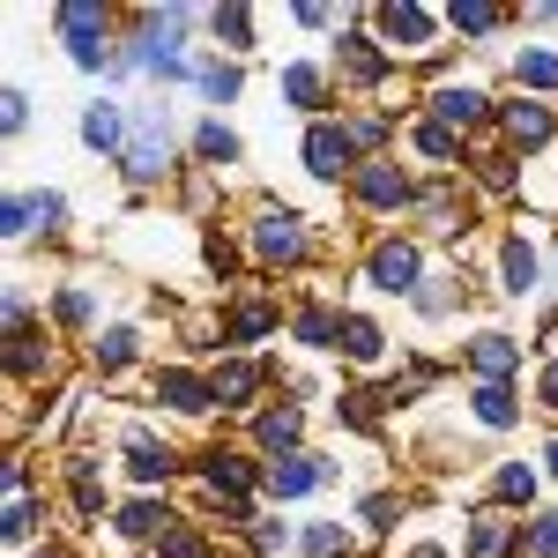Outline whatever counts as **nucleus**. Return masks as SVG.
<instances>
[{"instance_id": "obj_1", "label": "nucleus", "mask_w": 558, "mask_h": 558, "mask_svg": "<svg viewBox=\"0 0 558 558\" xmlns=\"http://www.w3.org/2000/svg\"><path fill=\"white\" fill-rule=\"evenodd\" d=\"M60 31L75 38V60H83V68H105V45H97L105 8H97V0H68V8H60Z\"/></svg>"}, {"instance_id": "obj_2", "label": "nucleus", "mask_w": 558, "mask_h": 558, "mask_svg": "<svg viewBox=\"0 0 558 558\" xmlns=\"http://www.w3.org/2000/svg\"><path fill=\"white\" fill-rule=\"evenodd\" d=\"M305 165H313V172H320V179H336V172H343V165H350V134H343V128H328V120H320V128L305 134Z\"/></svg>"}, {"instance_id": "obj_3", "label": "nucleus", "mask_w": 558, "mask_h": 558, "mask_svg": "<svg viewBox=\"0 0 558 558\" xmlns=\"http://www.w3.org/2000/svg\"><path fill=\"white\" fill-rule=\"evenodd\" d=\"M328 476V462H305V454H283V462H268V492L276 499H299V492H313Z\"/></svg>"}, {"instance_id": "obj_4", "label": "nucleus", "mask_w": 558, "mask_h": 558, "mask_svg": "<svg viewBox=\"0 0 558 558\" xmlns=\"http://www.w3.org/2000/svg\"><path fill=\"white\" fill-rule=\"evenodd\" d=\"M373 283H380V291H410V283H417V254H410V246H380V254H373Z\"/></svg>"}, {"instance_id": "obj_5", "label": "nucleus", "mask_w": 558, "mask_h": 558, "mask_svg": "<svg viewBox=\"0 0 558 558\" xmlns=\"http://www.w3.org/2000/svg\"><path fill=\"white\" fill-rule=\"evenodd\" d=\"M357 194H365L373 209H395L410 186H402V172H395V165H365V172H357Z\"/></svg>"}, {"instance_id": "obj_6", "label": "nucleus", "mask_w": 558, "mask_h": 558, "mask_svg": "<svg viewBox=\"0 0 558 558\" xmlns=\"http://www.w3.org/2000/svg\"><path fill=\"white\" fill-rule=\"evenodd\" d=\"M254 246H260V260H291L299 254V216H268L254 231Z\"/></svg>"}, {"instance_id": "obj_7", "label": "nucleus", "mask_w": 558, "mask_h": 558, "mask_svg": "<svg viewBox=\"0 0 558 558\" xmlns=\"http://www.w3.org/2000/svg\"><path fill=\"white\" fill-rule=\"evenodd\" d=\"M157 395H165L172 410H209V402H216V387H202L194 373H165V380H157Z\"/></svg>"}, {"instance_id": "obj_8", "label": "nucleus", "mask_w": 558, "mask_h": 558, "mask_svg": "<svg viewBox=\"0 0 558 558\" xmlns=\"http://www.w3.org/2000/svg\"><path fill=\"white\" fill-rule=\"evenodd\" d=\"M507 134H514L521 149H536V142L551 134V112H544V105H507Z\"/></svg>"}, {"instance_id": "obj_9", "label": "nucleus", "mask_w": 558, "mask_h": 558, "mask_svg": "<svg viewBox=\"0 0 558 558\" xmlns=\"http://www.w3.org/2000/svg\"><path fill=\"white\" fill-rule=\"evenodd\" d=\"M380 23H387V38H410V45L432 38V15H425V8H402V0H395V8H380Z\"/></svg>"}, {"instance_id": "obj_10", "label": "nucleus", "mask_w": 558, "mask_h": 558, "mask_svg": "<svg viewBox=\"0 0 558 558\" xmlns=\"http://www.w3.org/2000/svg\"><path fill=\"white\" fill-rule=\"evenodd\" d=\"M507 536H514V521H507V514H484L470 529V558H499V551H507Z\"/></svg>"}, {"instance_id": "obj_11", "label": "nucleus", "mask_w": 558, "mask_h": 558, "mask_svg": "<svg viewBox=\"0 0 558 558\" xmlns=\"http://www.w3.org/2000/svg\"><path fill=\"white\" fill-rule=\"evenodd\" d=\"M476 373H484V380H507V373H514V343H507V336H476Z\"/></svg>"}, {"instance_id": "obj_12", "label": "nucleus", "mask_w": 558, "mask_h": 558, "mask_svg": "<svg viewBox=\"0 0 558 558\" xmlns=\"http://www.w3.org/2000/svg\"><path fill=\"white\" fill-rule=\"evenodd\" d=\"M165 149H172V142L149 128V134H142V142L128 149V172H134V179H157V172H165Z\"/></svg>"}, {"instance_id": "obj_13", "label": "nucleus", "mask_w": 558, "mask_h": 558, "mask_svg": "<svg viewBox=\"0 0 558 558\" xmlns=\"http://www.w3.org/2000/svg\"><path fill=\"white\" fill-rule=\"evenodd\" d=\"M254 387H260L254 365H223V373H216V402H223V410H239V402H246Z\"/></svg>"}, {"instance_id": "obj_14", "label": "nucleus", "mask_w": 558, "mask_h": 558, "mask_svg": "<svg viewBox=\"0 0 558 558\" xmlns=\"http://www.w3.org/2000/svg\"><path fill=\"white\" fill-rule=\"evenodd\" d=\"M299 425H305V417H299V410H291V402H283V410H268V417H260V447H276V454H283V447H291V439H299Z\"/></svg>"}, {"instance_id": "obj_15", "label": "nucleus", "mask_w": 558, "mask_h": 558, "mask_svg": "<svg viewBox=\"0 0 558 558\" xmlns=\"http://www.w3.org/2000/svg\"><path fill=\"white\" fill-rule=\"evenodd\" d=\"M128 470L142 476V484H157V476H172V454H165L157 439H134V447H128Z\"/></svg>"}, {"instance_id": "obj_16", "label": "nucleus", "mask_w": 558, "mask_h": 558, "mask_svg": "<svg viewBox=\"0 0 558 558\" xmlns=\"http://www.w3.org/2000/svg\"><path fill=\"white\" fill-rule=\"evenodd\" d=\"M476 417H484V425H514L521 410H514V395H507L499 380H484L476 387Z\"/></svg>"}, {"instance_id": "obj_17", "label": "nucleus", "mask_w": 558, "mask_h": 558, "mask_svg": "<svg viewBox=\"0 0 558 558\" xmlns=\"http://www.w3.org/2000/svg\"><path fill=\"white\" fill-rule=\"evenodd\" d=\"M439 120L470 128V120H484V97H476V89H439Z\"/></svg>"}, {"instance_id": "obj_18", "label": "nucleus", "mask_w": 558, "mask_h": 558, "mask_svg": "<svg viewBox=\"0 0 558 558\" xmlns=\"http://www.w3.org/2000/svg\"><path fill=\"white\" fill-rule=\"evenodd\" d=\"M209 484H216V492H246V484H254V470H246L239 454H209Z\"/></svg>"}, {"instance_id": "obj_19", "label": "nucleus", "mask_w": 558, "mask_h": 558, "mask_svg": "<svg viewBox=\"0 0 558 558\" xmlns=\"http://www.w3.org/2000/svg\"><path fill=\"white\" fill-rule=\"evenodd\" d=\"M447 15H454V31H492V23H499V8H492V0H454Z\"/></svg>"}, {"instance_id": "obj_20", "label": "nucleus", "mask_w": 558, "mask_h": 558, "mask_svg": "<svg viewBox=\"0 0 558 558\" xmlns=\"http://www.w3.org/2000/svg\"><path fill=\"white\" fill-rule=\"evenodd\" d=\"M83 134L97 142V149H120V112H112V105H97V112L83 120Z\"/></svg>"}, {"instance_id": "obj_21", "label": "nucleus", "mask_w": 558, "mask_h": 558, "mask_svg": "<svg viewBox=\"0 0 558 558\" xmlns=\"http://www.w3.org/2000/svg\"><path fill=\"white\" fill-rule=\"evenodd\" d=\"M343 350L350 357H380V328L373 320H343Z\"/></svg>"}, {"instance_id": "obj_22", "label": "nucleus", "mask_w": 558, "mask_h": 558, "mask_svg": "<svg viewBox=\"0 0 558 558\" xmlns=\"http://www.w3.org/2000/svg\"><path fill=\"white\" fill-rule=\"evenodd\" d=\"M521 83H529V89H551L558 83V52H529V60H521Z\"/></svg>"}, {"instance_id": "obj_23", "label": "nucleus", "mask_w": 558, "mask_h": 558, "mask_svg": "<svg viewBox=\"0 0 558 558\" xmlns=\"http://www.w3.org/2000/svg\"><path fill=\"white\" fill-rule=\"evenodd\" d=\"M536 283V254L529 246H507V291H529Z\"/></svg>"}, {"instance_id": "obj_24", "label": "nucleus", "mask_w": 558, "mask_h": 558, "mask_svg": "<svg viewBox=\"0 0 558 558\" xmlns=\"http://www.w3.org/2000/svg\"><path fill=\"white\" fill-rule=\"evenodd\" d=\"M268 320H276L268 305H239V320H231V336H239V343H254V336H268Z\"/></svg>"}, {"instance_id": "obj_25", "label": "nucleus", "mask_w": 558, "mask_h": 558, "mask_svg": "<svg viewBox=\"0 0 558 558\" xmlns=\"http://www.w3.org/2000/svg\"><path fill=\"white\" fill-rule=\"evenodd\" d=\"M521 551H529V558H558V514H544V521H536Z\"/></svg>"}, {"instance_id": "obj_26", "label": "nucleus", "mask_w": 558, "mask_h": 558, "mask_svg": "<svg viewBox=\"0 0 558 558\" xmlns=\"http://www.w3.org/2000/svg\"><path fill=\"white\" fill-rule=\"evenodd\" d=\"M128 357H134V336H128V328H112V336L97 343V365H105V373H112V365H128Z\"/></svg>"}, {"instance_id": "obj_27", "label": "nucleus", "mask_w": 558, "mask_h": 558, "mask_svg": "<svg viewBox=\"0 0 558 558\" xmlns=\"http://www.w3.org/2000/svg\"><path fill=\"white\" fill-rule=\"evenodd\" d=\"M165 558H209V544L194 529H165Z\"/></svg>"}, {"instance_id": "obj_28", "label": "nucleus", "mask_w": 558, "mask_h": 558, "mask_svg": "<svg viewBox=\"0 0 558 558\" xmlns=\"http://www.w3.org/2000/svg\"><path fill=\"white\" fill-rule=\"evenodd\" d=\"M202 157H209V165H231V157H239V142H231L223 128H202Z\"/></svg>"}, {"instance_id": "obj_29", "label": "nucleus", "mask_w": 558, "mask_h": 558, "mask_svg": "<svg viewBox=\"0 0 558 558\" xmlns=\"http://www.w3.org/2000/svg\"><path fill=\"white\" fill-rule=\"evenodd\" d=\"M299 336H305V343H336V320L313 305V313H299Z\"/></svg>"}, {"instance_id": "obj_30", "label": "nucleus", "mask_w": 558, "mask_h": 558, "mask_svg": "<svg viewBox=\"0 0 558 558\" xmlns=\"http://www.w3.org/2000/svg\"><path fill=\"white\" fill-rule=\"evenodd\" d=\"M305 551H313V558H336V551H343V529H336V521H320V529L305 536Z\"/></svg>"}, {"instance_id": "obj_31", "label": "nucleus", "mask_w": 558, "mask_h": 558, "mask_svg": "<svg viewBox=\"0 0 558 558\" xmlns=\"http://www.w3.org/2000/svg\"><path fill=\"white\" fill-rule=\"evenodd\" d=\"M31 529H38V507H31V499H8V536H15V544H23V536H31Z\"/></svg>"}, {"instance_id": "obj_32", "label": "nucleus", "mask_w": 558, "mask_h": 558, "mask_svg": "<svg viewBox=\"0 0 558 558\" xmlns=\"http://www.w3.org/2000/svg\"><path fill=\"white\" fill-rule=\"evenodd\" d=\"M283 89H291L299 105H313V97H320V75H313V68H291V75H283Z\"/></svg>"}, {"instance_id": "obj_33", "label": "nucleus", "mask_w": 558, "mask_h": 558, "mask_svg": "<svg viewBox=\"0 0 558 558\" xmlns=\"http://www.w3.org/2000/svg\"><path fill=\"white\" fill-rule=\"evenodd\" d=\"M417 149H425V157H454V134L447 128H417Z\"/></svg>"}, {"instance_id": "obj_34", "label": "nucleus", "mask_w": 558, "mask_h": 558, "mask_svg": "<svg viewBox=\"0 0 558 558\" xmlns=\"http://www.w3.org/2000/svg\"><path fill=\"white\" fill-rule=\"evenodd\" d=\"M536 492V476L529 470H499V499H529Z\"/></svg>"}, {"instance_id": "obj_35", "label": "nucleus", "mask_w": 558, "mask_h": 558, "mask_svg": "<svg viewBox=\"0 0 558 558\" xmlns=\"http://www.w3.org/2000/svg\"><path fill=\"white\" fill-rule=\"evenodd\" d=\"M149 529H157V507H128L120 514V536H149Z\"/></svg>"}, {"instance_id": "obj_36", "label": "nucleus", "mask_w": 558, "mask_h": 558, "mask_svg": "<svg viewBox=\"0 0 558 558\" xmlns=\"http://www.w3.org/2000/svg\"><path fill=\"white\" fill-rule=\"evenodd\" d=\"M216 31L231 45H246V8H216Z\"/></svg>"}, {"instance_id": "obj_37", "label": "nucleus", "mask_w": 558, "mask_h": 558, "mask_svg": "<svg viewBox=\"0 0 558 558\" xmlns=\"http://www.w3.org/2000/svg\"><path fill=\"white\" fill-rule=\"evenodd\" d=\"M202 89H209V97H231L239 75H231V68H202Z\"/></svg>"}, {"instance_id": "obj_38", "label": "nucleus", "mask_w": 558, "mask_h": 558, "mask_svg": "<svg viewBox=\"0 0 558 558\" xmlns=\"http://www.w3.org/2000/svg\"><path fill=\"white\" fill-rule=\"evenodd\" d=\"M350 68H357V75H380V52H373L365 38H350Z\"/></svg>"}, {"instance_id": "obj_39", "label": "nucleus", "mask_w": 558, "mask_h": 558, "mask_svg": "<svg viewBox=\"0 0 558 558\" xmlns=\"http://www.w3.org/2000/svg\"><path fill=\"white\" fill-rule=\"evenodd\" d=\"M343 417L350 425H373V395H343Z\"/></svg>"}, {"instance_id": "obj_40", "label": "nucleus", "mask_w": 558, "mask_h": 558, "mask_svg": "<svg viewBox=\"0 0 558 558\" xmlns=\"http://www.w3.org/2000/svg\"><path fill=\"white\" fill-rule=\"evenodd\" d=\"M544 402H551V410H558V357H551V365H544Z\"/></svg>"}, {"instance_id": "obj_41", "label": "nucleus", "mask_w": 558, "mask_h": 558, "mask_svg": "<svg viewBox=\"0 0 558 558\" xmlns=\"http://www.w3.org/2000/svg\"><path fill=\"white\" fill-rule=\"evenodd\" d=\"M551 470H558V447H551Z\"/></svg>"}, {"instance_id": "obj_42", "label": "nucleus", "mask_w": 558, "mask_h": 558, "mask_svg": "<svg viewBox=\"0 0 558 558\" xmlns=\"http://www.w3.org/2000/svg\"><path fill=\"white\" fill-rule=\"evenodd\" d=\"M417 558H439V551H417Z\"/></svg>"}, {"instance_id": "obj_43", "label": "nucleus", "mask_w": 558, "mask_h": 558, "mask_svg": "<svg viewBox=\"0 0 558 558\" xmlns=\"http://www.w3.org/2000/svg\"><path fill=\"white\" fill-rule=\"evenodd\" d=\"M45 558H60V551H45Z\"/></svg>"}]
</instances>
